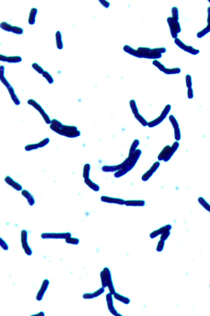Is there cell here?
Segmentation results:
<instances>
[{
  "label": "cell",
  "instance_id": "e0dca14e",
  "mask_svg": "<svg viewBox=\"0 0 210 316\" xmlns=\"http://www.w3.org/2000/svg\"><path fill=\"white\" fill-rule=\"evenodd\" d=\"M171 229V226L170 225H167V226L161 228L160 229L158 230L155 231L153 233H152L150 235L151 237L154 238L155 237L157 236V235H159V234H162H162L165 233V232H167L168 231H170Z\"/></svg>",
  "mask_w": 210,
  "mask_h": 316
},
{
  "label": "cell",
  "instance_id": "8992f818",
  "mask_svg": "<svg viewBox=\"0 0 210 316\" xmlns=\"http://www.w3.org/2000/svg\"><path fill=\"white\" fill-rule=\"evenodd\" d=\"M130 106L131 107V111L134 115V117L137 119L144 126H148V122L139 113L138 110L137 106L136 103L135 101L133 100L130 101Z\"/></svg>",
  "mask_w": 210,
  "mask_h": 316
},
{
  "label": "cell",
  "instance_id": "1f68e13d",
  "mask_svg": "<svg viewBox=\"0 0 210 316\" xmlns=\"http://www.w3.org/2000/svg\"><path fill=\"white\" fill-rule=\"evenodd\" d=\"M32 67L35 70L40 74H43L44 72L43 69L36 63H34L32 64Z\"/></svg>",
  "mask_w": 210,
  "mask_h": 316
},
{
  "label": "cell",
  "instance_id": "2e32d148",
  "mask_svg": "<svg viewBox=\"0 0 210 316\" xmlns=\"http://www.w3.org/2000/svg\"><path fill=\"white\" fill-rule=\"evenodd\" d=\"M0 60L3 62H7L9 63H17L21 62V57L19 56L7 57L6 56L0 55Z\"/></svg>",
  "mask_w": 210,
  "mask_h": 316
},
{
  "label": "cell",
  "instance_id": "cb8c5ba5",
  "mask_svg": "<svg viewBox=\"0 0 210 316\" xmlns=\"http://www.w3.org/2000/svg\"><path fill=\"white\" fill-rule=\"evenodd\" d=\"M37 9L35 8H33L31 10L28 19V22L30 25H33L35 23V16L37 13Z\"/></svg>",
  "mask_w": 210,
  "mask_h": 316
},
{
  "label": "cell",
  "instance_id": "277c9868",
  "mask_svg": "<svg viewBox=\"0 0 210 316\" xmlns=\"http://www.w3.org/2000/svg\"><path fill=\"white\" fill-rule=\"evenodd\" d=\"M179 145L180 144L179 142L177 141L174 142L171 147L169 145H167L159 154L158 159L159 161L163 160L165 162L168 161L177 150Z\"/></svg>",
  "mask_w": 210,
  "mask_h": 316
},
{
  "label": "cell",
  "instance_id": "f546056e",
  "mask_svg": "<svg viewBox=\"0 0 210 316\" xmlns=\"http://www.w3.org/2000/svg\"><path fill=\"white\" fill-rule=\"evenodd\" d=\"M43 76L44 77V78H46V79L47 80L48 82L50 84L52 83L53 82V80L52 77H51V75L47 72L46 71H44L43 73Z\"/></svg>",
  "mask_w": 210,
  "mask_h": 316
},
{
  "label": "cell",
  "instance_id": "44dd1931",
  "mask_svg": "<svg viewBox=\"0 0 210 316\" xmlns=\"http://www.w3.org/2000/svg\"><path fill=\"white\" fill-rule=\"evenodd\" d=\"M22 195L27 199L30 205H31V206L33 205L35 203V200H34L33 197L30 193L28 192L27 191L24 190L22 191Z\"/></svg>",
  "mask_w": 210,
  "mask_h": 316
},
{
  "label": "cell",
  "instance_id": "603a6c76",
  "mask_svg": "<svg viewBox=\"0 0 210 316\" xmlns=\"http://www.w3.org/2000/svg\"><path fill=\"white\" fill-rule=\"evenodd\" d=\"M1 28L8 32H12L14 33L15 30V26H12L5 22H3L0 25Z\"/></svg>",
  "mask_w": 210,
  "mask_h": 316
},
{
  "label": "cell",
  "instance_id": "d6a6232c",
  "mask_svg": "<svg viewBox=\"0 0 210 316\" xmlns=\"http://www.w3.org/2000/svg\"><path fill=\"white\" fill-rule=\"evenodd\" d=\"M187 93H188V98L189 99H192L193 98L194 96V94L192 88H188Z\"/></svg>",
  "mask_w": 210,
  "mask_h": 316
},
{
  "label": "cell",
  "instance_id": "52a82bcc",
  "mask_svg": "<svg viewBox=\"0 0 210 316\" xmlns=\"http://www.w3.org/2000/svg\"><path fill=\"white\" fill-rule=\"evenodd\" d=\"M167 22L170 26L172 37L177 38L178 33H180L181 31L180 23L178 21L174 20L172 18H168Z\"/></svg>",
  "mask_w": 210,
  "mask_h": 316
},
{
  "label": "cell",
  "instance_id": "484cf974",
  "mask_svg": "<svg viewBox=\"0 0 210 316\" xmlns=\"http://www.w3.org/2000/svg\"><path fill=\"white\" fill-rule=\"evenodd\" d=\"M140 144V142L138 140L135 139V140L132 145H131V147H130L129 152V154H132L134 153L135 151L137 150V148L138 146Z\"/></svg>",
  "mask_w": 210,
  "mask_h": 316
},
{
  "label": "cell",
  "instance_id": "9c48e42d",
  "mask_svg": "<svg viewBox=\"0 0 210 316\" xmlns=\"http://www.w3.org/2000/svg\"><path fill=\"white\" fill-rule=\"evenodd\" d=\"M174 42L177 45H178L180 48L189 53L193 55H196L199 52V51L198 49H195L191 46L186 45L181 40L177 38L175 39Z\"/></svg>",
  "mask_w": 210,
  "mask_h": 316
},
{
  "label": "cell",
  "instance_id": "4fadbf2b",
  "mask_svg": "<svg viewBox=\"0 0 210 316\" xmlns=\"http://www.w3.org/2000/svg\"><path fill=\"white\" fill-rule=\"evenodd\" d=\"M27 239V232L26 231L23 230L21 233V241L22 242L23 248L27 254H28V255H30L32 252L29 247L28 246Z\"/></svg>",
  "mask_w": 210,
  "mask_h": 316
},
{
  "label": "cell",
  "instance_id": "4dcf8cb0",
  "mask_svg": "<svg viewBox=\"0 0 210 316\" xmlns=\"http://www.w3.org/2000/svg\"><path fill=\"white\" fill-rule=\"evenodd\" d=\"M66 242L67 243H70L71 244H77L79 242V240L78 239L75 238L69 237L66 239Z\"/></svg>",
  "mask_w": 210,
  "mask_h": 316
},
{
  "label": "cell",
  "instance_id": "4316f807",
  "mask_svg": "<svg viewBox=\"0 0 210 316\" xmlns=\"http://www.w3.org/2000/svg\"><path fill=\"white\" fill-rule=\"evenodd\" d=\"M91 166L88 164H85L83 169V177L85 179L89 178Z\"/></svg>",
  "mask_w": 210,
  "mask_h": 316
},
{
  "label": "cell",
  "instance_id": "ffe728a7",
  "mask_svg": "<svg viewBox=\"0 0 210 316\" xmlns=\"http://www.w3.org/2000/svg\"><path fill=\"white\" fill-rule=\"evenodd\" d=\"M208 25L205 28L202 30L198 32L197 34V37L198 38H201L206 35L209 32H210V18H207Z\"/></svg>",
  "mask_w": 210,
  "mask_h": 316
},
{
  "label": "cell",
  "instance_id": "8fae6325",
  "mask_svg": "<svg viewBox=\"0 0 210 316\" xmlns=\"http://www.w3.org/2000/svg\"><path fill=\"white\" fill-rule=\"evenodd\" d=\"M153 64L154 65H156L164 73L167 74H178L181 72V69L180 68H174L173 69H167L165 68L164 65H162L160 62L157 61H154Z\"/></svg>",
  "mask_w": 210,
  "mask_h": 316
},
{
  "label": "cell",
  "instance_id": "7c38bea8",
  "mask_svg": "<svg viewBox=\"0 0 210 316\" xmlns=\"http://www.w3.org/2000/svg\"><path fill=\"white\" fill-rule=\"evenodd\" d=\"M42 238L44 239L46 238H65L71 237V235L70 233H61V234H54V233H46V234H42Z\"/></svg>",
  "mask_w": 210,
  "mask_h": 316
},
{
  "label": "cell",
  "instance_id": "9a60e30c",
  "mask_svg": "<svg viewBox=\"0 0 210 316\" xmlns=\"http://www.w3.org/2000/svg\"><path fill=\"white\" fill-rule=\"evenodd\" d=\"M49 284V281L47 280H45L43 281V285L39 291L38 292L37 296L36 298L38 301H41L43 298V295L46 291Z\"/></svg>",
  "mask_w": 210,
  "mask_h": 316
},
{
  "label": "cell",
  "instance_id": "7402d4cb",
  "mask_svg": "<svg viewBox=\"0 0 210 316\" xmlns=\"http://www.w3.org/2000/svg\"><path fill=\"white\" fill-rule=\"evenodd\" d=\"M85 184L90 188H91V189L94 191H98L100 189V187H99V186L96 184L94 183L93 181H91L89 178L85 179Z\"/></svg>",
  "mask_w": 210,
  "mask_h": 316
},
{
  "label": "cell",
  "instance_id": "f1b7e54d",
  "mask_svg": "<svg viewBox=\"0 0 210 316\" xmlns=\"http://www.w3.org/2000/svg\"><path fill=\"white\" fill-rule=\"evenodd\" d=\"M186 85L188 88H192V82L191 77L189 75H187L186 77Z\"/></svg>",
  "mask_w": 210,
  "mask_h": 316
},
{
  "label": "cell",
  "instance_id": "3957f363",
  "mask_svg": "<svg viewBox=\"0 0 210 316\" xmlns=\"http://www.w3.org/2000/svg\"><path fill=\"white\" fill-rule=\"evenodd\" d=\"M52 123L51 129L61 135L69 137H75L80 135V133L76 127L62 125L59 121L55 119L52 121Z\"/></svg>",
  "mask_w": 210,
  "mask_h": 316
},
{
  "label": "cell",
  "instance_id": "d4e9b609",
  "mask_svg": "<svg viewBox=\"0 0 210 316\" xmlns=\"http://www.w3.org/2000/svg\"><path fill=\"white\" fill-rule=\"evenodd\" d=\"M56 41L57 48L58 49H61L63 48V44L62 41L61 34L59 31H58L56 34Z\"/></svg>",
  "mask_w": 210,
  "mask_h": 316
},
{
  "label": "cell",
  "instance_id": "83f0119b",
  "mask_svg": "<svg viewBox=\"0 0 210 316\" xmlns=\"http://www.w3.org/2000/svg\"><path fill=\"white\" fill-rule=\"evenodd\" d=\"M172 19L174 20L178 21V19H179V12H178L177 8L176 7L172 8Z\"/></svg>",
  "mask_w": 210,
  "mask_h": 316
},
{
  "label": "cell",
  "instance_id": "30bf717a",
  "mask_svg": "<svg viewBox=\"0 0 210 316\" xmlns=\"http://www.w3.org/2000/svg\"><path fill=\"white\" fill-rule=\"evenodd\" d=\"M160 165V163L157 161L154 163L151 168L146 172L142 177V179L143 181H147L152 176Z\"/></svg>",
  "mask_w": 210,
  "mask_h": 316
},
{
  "label": "cell",
  "instance_id": "d6986e66",
  "mask_svg": "<svg viewBox=\"0 0 210 316\" xmlns=\"http://www.w3.org/2000/svg\"><path fill=\"white\" fill-rule=\"evenodd\" d=\"M125 205L128 206H143L145 202L142 200H129L125 201Z\"/></svg>",
  "mask_w": 210,
  "mask_h": 316
},
{
  "label": "cell",
  "instance_id": "e575fe53",
  "mask_svg": "<svg viewBox=\"0 0 210 316\" xmlns=\"http://www.w3.org/2000/svg\"><path fill=\"white\" fill-rule=\"evenodd\" d=\"M208 17H210V7L208 8Z\"/></svg>",
  "mask_w": 210,
  "mask_h": 316
},
{
  "label": "cell",
  "instance_id": "d590c367",
  "mask_svg": "<svg viewBox=\"0 0 210 316\" xmlns=\"http://www.w3.org/2000/svg\"><path fill=\"white\" fill-rule=\"evenodd\" d=\"M208 2H209L210 3V0H208Z\"/></svg>",
  "mask_w": 210,
  "mask_h": 316
},
{
  "label": "cell",
  "instance_id": "6da1fadb",
  "mask_svg": "<svg viewBox=\"0 0 210 316\" xmlns=\"http://www.w3.org/2000/svg\"><path fill=\"white\" fill-rule=\"evenodd\" d=\"M142 151L138 149L134 153L129 154L128 157L120 164L116 165L117 172L114 176L116 178H120L128 173L134 167L141 156Z\"/></svg>",
  "mask_w": 210,
  "mask_h": 316
},
{
  "label": "cell",
  "instance_id": "5bb4252c",
  "mask_svg": "<svg viewBox=\"0 0 210 316\" xmlns=\"http://www.w3.org/2000/svg\"><path fill=\"white\" fill-rule=\"evenodd\" d=\"M101 200L105 203H115V204L125 205V201L122 199L115 198L110 197L108 196H102L101 197Z\"/></svg>",
  "mask_w": 210,
  "mask_h": 316
},
{
  "label": "cell",
  "instance_id": "7a4b0ae2",
  "mask_svg": "<svg viewBox=\"0 0 210 316\" xmlns=\"http://www.w3.org/2000/svg\"><path fill=\"white\" fill-rule=\"evenodd\" d=\"M124 50L131 55L139 57H144L148 58H159L161 56V53L166 51L165 48H158V49H151L148 48H139L138 51L131 49L128 46H125Z\"/></svg>",
  "mask_w": 210,
  "mask_h": 316
},
{
  "label": "cell",
  "instance_id": "5b68a950",
  "mask_svg": "<svg viewBox=\"0 0 210 316\" xmlns=\"http://www.w3.org/2000/svg\"><path fill=\"white\" fill-rule=\"evenodd\" d=\"M171 108V106L170 105L168 104L166 105L159 117H158L154 120L148 122V127L149 128H153V127H154L155 126H158L162 123L169 113Z\"/></svg>",
  "mask_w": 210,
  "mask_h": 316
},
{
  "label": "cell",
  "instance_id": "836d02e7",
  "mask_svg": "<svg viewBox=\"0 0 210 316\" xmlns=\"http://www.w3.org/2000/svg\"><path fill=\"white\" fill-rule=\"evenodd\" d=\"M1 246L2 248H3L5 250H7L8 249V246L6 243L4 242V241L2 240V239H1Z\"/></svg>",
  "mask_w": 210,
  "mask_h": 316
},
{
  "label": "cell",
  "instance_id": "ac0fdd59",
  "mask_svg": "<svg viewBox=\"0 0 210 316\" xmlns=\"http://www.w3.org/2000/svg\"><path fill=\"white\" fill-rule=\"evenodd\" d=\"M5 181H6L7 183L10 185L12 186L13 188L16 189L18 191H20L22 189V187L18 183L15 182L10 177L7 176L5 178Z\"/></svg>",
  "mask_w": 210,
  "mask_h": 316
},
{
  "label": "cell",
  "instance_id": "ba28073f",
  "mask_svg": "<svg viewBox=\"0 0 210 316\" xmlns=\"http://www.w3.org/2000/svg\"><path fill=\"white\" fill-rule=\"evenodd\" d=\"M169 119L174 129V138H175V140L177 141H180L181 138V131H180L177 121L173 115H170Z\"/></svg>",
  "mask_w": 210,
  "mask_h": 316
}]
</instances>
